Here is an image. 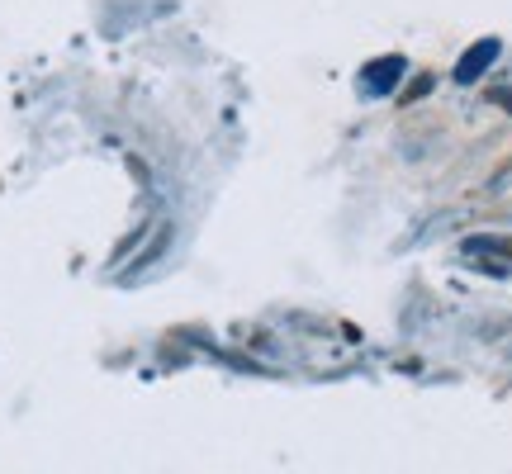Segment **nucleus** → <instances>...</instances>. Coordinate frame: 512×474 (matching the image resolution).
<instances>
[{
  "label": "nucleus",
  "mask_w": 512,
  "mask_h": 474,
  "mask_svg": "<svg viewBox=\"0 0 512 474\" xmlns=\"http://www.w3.org/2000/svg\"><path fill=\"white\" fill-rule=\"evenodd\" d=\"M403 57H380V62H370L366 72H361V91L366 95H389L394 86H399V76H403Z\"/></svg>",
  "instance_id": "1"
},
{
  "label": "nucleus",
  "mask_w": 512,
  "mask_h": 474,
  "mask_svg": "<svg viewBox=\"0 0 512 474\" xmlns=\"http://www.w3.org/2000/svg\"><path fill=\"white\" fill-rule=\"evenodd\" d=\"M494 57H498V38H484V43H475L470 53L460 57L456 81H465V86H470V81H479V76L489 72V62H494Z\"/></svg>",
  "instance_id": "2"
}]
</instances>
